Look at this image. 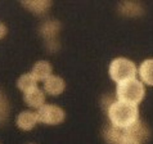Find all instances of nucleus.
Listing matches in <instances>:
<instances>
[{
    "label": "nucleus",
    "mask_w": 153,
    "mask_h": 144,
    "mask_svg": "<svg viewBox=\"0 0 153 144\" xmlns=\"http://www.w3.org/2000/svg\"><path fill=\"white\" fill-rule=\"evenodd\" d=\"M108 118L112 126L121 130H125L139 120L138 105L124 103V102H112L108 107Z\"/></svg>",
    "instance_id": "1"
},
{
    "label": "nucleus",
    "mask_w": 153,
    "mask_h": 144,
    "mask_svg": "<svg viewBox=\"0 0 153 144\" xmlns=\"http://www.w3.org/2000/svg\"><path fill=\"white\" fill-rule=\"evenodd\" d=\"M144 94H146V89H144L143 82L137 79H131L117 84L116 96L118 102L138 105L143 100Z\"/></svg>",
    "instance_id": "2"
},
{
    "label": "nucleus",
    "mask_w": 153,
    "mask_h": 144,
    "mask_svg": "<svg viewBox=\"0 0 153 144\" xmlns=\"http://www.w3.org/2000/svg\"><path fill=\"white\" fill-rule=\"evenodd\" d=\"M137 75V66L133 61H130L127 58H116L109 65V76L117 84L135 79Z\"/></svg>",
    "instance_id": "3"
},
{
    "label": "nucleus",
    "mask_w": 153,
    "mask_h": 144,
    "mask_svg": "<svg viewBox=\"0 0 153 144\" xmlns=\"http://www.w3.org/2000/svg\"><path fill=\"white\" fill-rule=\"evenodd\" d=\"M39 122L48 125H58L65 120V111L54 104H44L37 111Z\"/></svg>",
    "instance_id": "4"
},
{
    "label": "nucleus",
    "mask_w": 153,
    "mask_h": 144,
    "mask_svg": "<svg viewBox=\"0 0 153 144\" xmlns=\"http://www.w3.org/2000/svg\"><path fill=\"white\" fill-rule=\"evenodd\" d=\"M59 28H61V24H59L58 21H46L40 27V32L42 37H44L46 46H48V49L50 52H56L59 48V44L57 41Z\"/></svg>",
    "instance_id": "5"
},
{
    "label": "nucleus",
    "mask_w": 153,
    "mask_h": 144,
    "mask_svg": "<svg viewBox=\"0 0 153 144\" xmlns=\"http://www.w3.org/2000/svg\"><path fill=\"white\" fill-rule=\"evenodd\" d=\"M124 135L126 138L134 139V140H137L138 143L142 144L151 137V130L143 121L137 120L133 125H130L129 128H126L124 130Z\"/></svg>",
    "instance_id": "6"
},
{
    "label": "nucleus",
    "mask_w": 153,
    "mask_h": 144,
    "mask_svg": "<svg viewBox=\"0 0 153 144\" xmlns=\"http://www.w3.org/2000/svg\"><path fill=\"white\" fill-rule=\"evenodd\" d=\"M66 88L65 80L61 79L59 76L50 75L48 79L44 80V91L50 95H59L62 94Z\"/></svg>",
    "instance_id": "7"
},
{
    "label": "nucleus",
    "mask_w": 153,
    "mask_h": 144,
    "mask_svg": "<svg viewBox=\"0 0 153 144\" xmlns=\"http://www.w3.org/2000/svg\"><path fill=\"white\" fill-rule=\"evenodd\" d=\"M23 99L30 107L40 109L42 105L45 104V93L36 86V88H33V89H31V90L25 93Z\"/></svg>",
    "instance_id": "8"
},
{
    "label": "nucleus",
    "mask_w": 153,
    "mask_h": 144,
    "mask_svg": "<svg viewBox=\"0 0 153 144\" xmlns=\"http://www.w3.org/2000/svg\"><path fill=\"white\" fill-rule=\"evenodd\" d=\"M39 122V116L37 112L32 111H23L17 117V126L21 130H31L35 128V125Z\"/></svg>",
    "instance_id": "9"
},
{
    "label": "nucleus",
    "mask_w": 153,
    "mask_h": 144,
    "mask_svg": "<svg viewBox=\"0 0 153 144\" xmlns=\"http://www.w3.org/2000/svg\"><path fill=\"white\" fill-rule=\"evenodd\" d=\"M36 81H44L52 75V66L46 61H39L36 62L32 67V71L30 72Z\"/></svg>",
    "instance_id": "10"
},
{
    "label": "nucleus",
    "mask_w": 153,
    "mask_h": 144,
    "mask_svg": "<svg viewBox=\"0 0 153 144\" xmlns=\"http://www.w3.org/2000/svg\"><path fill=\"white\" fill-rule=\"evenodd\" d=\"M138 75L143 84L153 86V59H146L143 63H140Z\"/></svg>",
    "instance_id": "11"
},
{
    "label": "nucleus",
    "mask_w": 153,
    "mask_h": 144,
    "mask_svg": "<svg viewBox=\"0 0 153 144\" xmlns=\"http://www.w3.org/2000/svg\"><path fill=\"white\" fill-rule=\"evenodd\" d=\"M103 137L105 139V142H107V144H121L122 139H124V130L117 129L111 125L104 129Z\"/></svg>",
    "instance_id": "12"
},
{
    "label": "nucleus",
    "mask_w": 153,
    "mask_h": 144,
    "mask_svg": "<svg viewBox=\"0 0 153 144\" xmlns=\"http://www.w3.org/2000/svg\"><path fill=\"white\" fill-rule=\"evenodd\" d=\"M121 14L124 16H129V17H134V16H140L143 13V8L140 4L135 3V1H124L120 4L118 7Z\"/></svg>",
    "instance_id": "13"
},
{
    "label": "nucleus",
    "mask_w": 153,
    "mask_h": 144,
    "mask_svg": "<svg viewBox=\"0 0 153 144\" xmlns=\"http://www.w3.org/2000/svg\"><path fill=\"white\" fill-rule=\"evenodd\" d=\"M22 5L26 7L28 10H31L35 14H42L49 9L50 1H45V0L35 1V0H31V1H22Z\"/></svg>",
    "instance_id": "14"
},
{
    "label": "nucleus",
    "mask_w": 153,
    "mask_h": 144,
    "mask_svg": "<svg viewBox=\"0 0 153 144\" xmlns=\"http://www.w3.org/2000/svg\"><path fill=\"white\" fill-rule=\"evenodd\" d=\"M17 86H18L23 93H26L28 90H31V89L36 88L37 86V81L33 79V76L31 73H25L18 79V81H17Z\"/></svg>",
    "instance_id": "15"
},
{
    "label": "nucleus",
    "mask_w": 153,
    "mask_h": 144,
    "mask_svg": "<svg viewBox=\"0 0 153 144\" xmlns=\"http://www.w3.org/2000/svg\"><path fill=\"white\" fill-rule=\"evenodd\" d=\"M8 115H9V103H8V99L5 98L4 93L0 90V125L5 122Z\"/></svg>",
    "instance_id": "16"
},
{
    "label": "nucleus",
    "mask_w": 153,
    "mask_h": 144,
    "mask_svg": "<svg viewBox=\"0 0 153 144\" xmlns=\"http://www.w3.org/2000/svg\"><path fill=\"white\" fill-rule=\"evenodd\" d=\"M121 144H140L138 143L137 140H134V139H130V138H126L125 135H124V139H122V142Z\"/></svg>",
    "instance_id": "17"
},
{
    "label": "nucleus",
    "mask_w": 153,
    "mask_h": 144,
    "mask_svg": "<svg viewBox=\"0 0 153 144\" xmlns=\"http://www.w3.org/2000/svg\"><path fill=\"white\" fill-rule=\"evenodd\" d=\"M5 35H7V27H5V24L4 23L0 22V40H1Z\"/></svg>",
    "instance_id": "18"
}]
</instances>
